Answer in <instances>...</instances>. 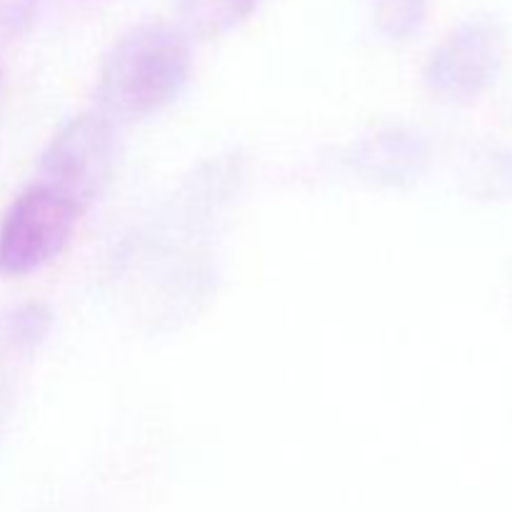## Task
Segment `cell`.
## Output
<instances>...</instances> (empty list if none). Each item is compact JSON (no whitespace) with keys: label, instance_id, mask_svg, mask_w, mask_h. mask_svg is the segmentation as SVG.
I'll return each instance as SVG.
<instances>
[{"label":"cell","instance_id":"7","mask_svg":"<svg viewBox=\"0 0 512 512\" xmlns=\"http://www.w3.org/2000/svg\"><path fill=\"white\" fill-rule=\"evenodd\" d=\"M375 23L388 38L405 40L423 25L428 0H373Z\"/></svg>","mask_w":512,"mask_h":512},{"label":"cell","instance_id":"5","mask_svg":"<svg viewBox=\"0 0 512 512\" xmlns=\"http://www.w3.org/2000/svg\"><path fill=\"white\" fill-rule=\"evenodd\" d=\"M493 53V35L488 28L473 23L463 25L450 35L433 55L425 68V80L438 93H460L483 75Z\"/></svg>","mask_w":512,"mask_h":512},{"label":"cell","instance_id":"4","mask_svg":"<svg viewBox=\"0 0 512 512\" xmlns=\"http://www.w3.org/2000/svg\"><path fill=\"white\" fill-rule=\"evenodd\" d=\"M420 143L403 128H383L355 140L348 150L350 168L365 180L400 188L418 173Z\"/></svg>","mask_w":512,"mask_h":512},{"label":"cell","instance_id":"9","mask_svg":"<svg viewBox=\"0 0 512 512\" xmlns=\"http://www.w3.org/2000/svg\"><path fill=\"white\" fill-rule=\"evenodd\" d=\"M40 0H0V28L10 35L25 33L33 25Z\"/></svg>","mask_w":512,"mask_h":512},{"label":"cell","instance_id":"8","mask_svg":"<svg viewBox=\"0 0 512 512\" xmlns=\"http://www.w3.org/2000/svg\"><path fill=\"white\" fill-rule=\"evenodd\" d=\"M50 325H53V313H50L48 305L30 300V303L18 305L8 315V320H5V333H8V338L18 348L33 350L50 333Z\"/></svg>","mask_w":512,"mask_h":512},{"label":"cell","instance_id":"1","mask_svg":"<svg viewBox=\"0 0 512 512\" xmlns=\"http://www.w3.org/2000/svg\"><path fill=\"white\" fill-rule=\"evenodd\" d=\"M190 70V38L178 25H133L103 55L95 83V110L118 128L153 118L180 98Z\"/></svg>","mask_w":512,"mask_h":512},{"label":"cell","instance_id":"6","mask_svg":"<svg viewBox=\"0 0 512 512\" xmlns=\"http://www.w3.org/2000/svg\"><path fill=\"white\" fill-rule=\"evenodd\" d=\"M258 0H175L178 28L185 38H218L243 23Z\"/></svg>","mask_w":512,"mask_h":512},{"label":"cell","instance_id":"2","mask_svg":"<svg viewBox=\"0 0 512 512\" xmlns=\"http://www.w3.org/2000/svg\"><path fill=\"white\" fill-rule=\"evenodd\" d=\"M120 128L98 110L70 118L45 145L35 180L48 183L83 213L103 195L120 158Z\"/></svg>","mask_w":512,"mask_h":512},{"label":"cell","instance_id":"3","mask_svg":"<svg viewBox=\"0 0 512 512\" xmlns=\"http://www.w3.org/2000/svg\"><path fill=\"white\" fill-rule=\"evenodd\" d=\"M83 215L73 200L33 180L0 220V275L23 278L58 258Z\"/></svg>","mask_w":512,"mask_h":512}]
</instances>
